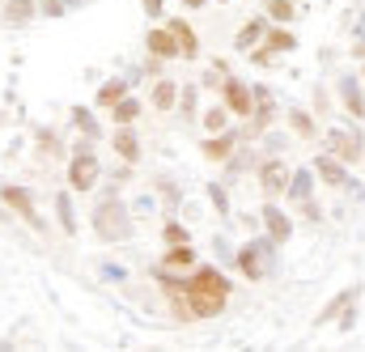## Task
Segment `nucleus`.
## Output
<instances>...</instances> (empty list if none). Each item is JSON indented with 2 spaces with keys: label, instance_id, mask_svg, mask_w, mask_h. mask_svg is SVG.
<instances>
[{
  "label": "nucleus",
  "instance_id": "f257e3e1",
  "mask_svg": "<svg viewBox=\"0 0 365 352\" xmlns=\"http://www.w3.org/2000/svg\"><path fill=\"white\" fill-rule=\"evenodd\" d=\"M182 289H187L191 323H195V319H217V314H225L230 293H234V284L225 280V271H221L217 264H195L191 276L182 280Z\"/></svg>",
  "mask_w": 365,
  "mask_h": 352
},
{
  "label": "nucleus",
  "instance_id": "f03ea898",
  "mask_svg": "<svg viewBox=\"0 0 365 352\" xmlns=\"http://www.w3.org/2000/svg\"><path fill=\"white\" fill-rule=\"evenodd\" d=\"M93 234L102 238V242H128L132 238V212H128V204L119 200V195H106L98 208H93Z\"/></svg>",
  "mask_w": 365,
  "mask_h": 352
},
{
  "label": "nucleus",
  "instance_id": "7ed1b4c3",
  "mask_svg": "<svg viewBox=\"0 0 365 352\" xmlns=\"http://www.w3.org/2000/svg\"><path fill=\"white\" fill-rule=\"evenodd\" d=\"M234 264L238 271L251 280V284H259V280H268L276 271V242L264 234V238H251L247 247H238V255H234Z\"/></svg>",
  "mask_w": 365,
  "mask_h": 352
},
{
  "label": "nucleus",
  "instance_id": "20e7f679",
  "mask_svg": "<svg viewBox=\"0 0 365 352\" xmlns=\"http://www.w3.org/2000/svg\"><path fill=\"white\" fill-rule=\"evenodd\" d=\"M68 187H73V195H77V191H81V195H86V191H93V187H98V178H102V166H98V153H93L90 145H77V153H73V157H68Z\"/></svg>",
  "mask_w": 365,
  "mask_h": 352
},
{
  "label": "nucleus",
  "instance_id": "39448f33",
  "mask_svg": "<svg viewBox=\"0 0 365 352\" xmlns=\"http://www.w3.org/2000/svg\"><path fill=\"white\" fill-rule=\"evenodd\" d=\"M0 204L17 217V221H26L34 234H47V221L38 217V208H34V195L26 191V187H13V182H4L0 187Z\"/></svg>",
  "mask_w": 365,
  "mask_h": 352
},
{
  "label": "nucleus",
  "instance_id": "423d86ee",
  "mask_svg": "<svg viewBox=\"0 0 365 352\" xmlns=\"http://www.w3.org/2000/svg\"><path fill=\"white\" fill-rule=\"evenodd\" d=\"M327 153L340 157L344 166H357L365 157V136L353 132V128H331V132H327Z\"/></svg>",
  "mask_w": 365,
  "mask_h": 352
},
{
  "label": "nucleus",
  "instance_id": "0eeeda50",
  "mask_svg": "<svg viewBox=\"0 0 365 352\" xmlns=\"http://www.w3.org/2000/svg\"><path fill=\"white\" fill-rule=\"evenodd\" d=\"M221 102L230 106V115L251 119V110H255V89L247 86V81H238V77H225V86H221Z\"/></svg>",
  "mask_w": 365,
  "mask_h": 352
},
{
  "label": "nucleus",
  "instance_id": "6e6552de",
  "mask_svg": "<svg viewBox=\"0 0 365 352\" xmlns=\"http://www.w3.org/2000/svg\"><path fill=\"white\" fill-rule=\"evenodd\" d=\"M251 89H255V110H251V119H247V132H251V136H264L276 119V102L264 86H251Z\"/></svg>",
  "mask_w": 365,
  "mask_h": 352
},
{
  "label": "nucleus",
  "instance_id": "1a4fd4ad",
  "mask_svg": "<svg viewBox=\"0 0 365 352\" xmlns=\"http://www.w3.org/2000/svg\"><path fill=\"white\" fill-rule=\"evenodd\" d=\"M259 217H264V229H268V238H272L276 247H284V242L293 238V217H289V212H280V208H276V200H268V204L259 208Z\"/></svg>",
  "mask_w": 365,
  "mask_h": 352
},
{
  "label": "nucleus",
  "instance_id": "9d476101",
  "mask_svg": "<svg viewBox=\"0 0 365 352\" xmlns=\"http://www.w3.org/2000/svg\"><path fill=\"white\" fill-rule=\"evenodd\" d=\"M289 175H293V170H289L280 157L264 162V166H259V191H264L268 200H280V195H284V187H289Z\"/></svg>",
  "mask_w": 365,
  "mask_h": 352
},
{
  "label": "nucleus",
  "instance_id": "9b49d317",
  "mask_svg": "<svg viewBox=\"0 0 365 352\" xmlns=\"http://www.w3.org/2000/svg\"><path fill=\"white\" fill-rule=\"evenodd\" d=\"M110 149H115V157H119L123 166H136V162H140V136L132 132V123H128V128H115Z\"/></svg>",
  "mask_w": 365,
  "mask_h": 352
},
{
  "label": "nucleus",
  "instance_id": "f8f14e48",
  "mask_svg": "<svg viewBox=\"0 0 365 352\" xmlns=\"http://www.w3.org/2000/svg\"><path fill=\"white\" fill-rule=\"evenodd\" d=\"M234 145H238V132H208V140L200 145V153L208 157V162H230L234 157Z\"/></svg>",
  "mask_w": 365,
  "mask_h": 352
},
{
  "label": "nucleus",
  "instance_id": "ddd939ff",
  "mask_svg": "<svg viewBox=\"0 0 365 352\" xmlns=\"http://www.w3.org/2000/svg\"><path fill=\"white\" fill-rule=\"evenodd\" d=\"M336 93H340V106H344L353 119H365V93H361V81H357L353 73L336 81Z\"/></svg>",
  "mask_w": 365,
  "mask_h": 352
},
{
  "label": "nucleus",
  "instance_id": "4468645a",
  "mask_svg": "<svg viewBox=\"0 0 365 352\" xmlns=\"http://www.w3.org/2000/svg\"><path fill=\"white\" fill-rule=\"evenodd\" d=\"M310 170H314V178H323L327 187H349V166L340 157H331V153H319Z\"/></svg>",
  "mask_w": 365,
  "mask_h": 352
},
{
  "label": "nucleus",
  "instance_id": "2eb2a0df",
  "mask_svg": "<svg viewBox=\"0 0 365 352\" xmlns=\"http://www.w3.org/2000/svg\"><path fill=\"white\" fill-rule=\"evenodd\" d=\"M145 47H149L153 60H179V38H175L166 26H153L149 38H145Z\"/></svg>",
  "mask_w": 365,
  "mask_h": 352
},
{
  "label": "nucleus",
  "instance_id": "dca6fc26",
  "mask_svg": "<svg viewBox=\"0 0 365 352\" xmlns=\"http://www.w3.org/2000/svg\"><path fill=\"white\" fill-rule=\"evenodd\" d=\"M357 297H361V289H357V284H353V289H340V293H336V297H331V301H327L319 314H314V327H327V323H336V319L344 314V306H353Z\"/></svg>",
  "mask_w": 365,
  "mask_h": 352
},
{
  "label": "nucleus",
  "instance_id": "f3484780",
  "mask_svg": "<svg viewBox=\"0 0 365 352\" xmlns=\"http://www.w3.org/2000/svg\"><path fill=\"white\" fill-rule=\"evenodd\" d=\"M166 30L179 38V60H200V38H195V30H191L182 17H170V21H166Z\"/></svg>",
  "mask_w": 365,
  "mask_h": 352
},
{
  "label": "nucleus",
  "instance_id": "a211bd4d",
  "mask_svg": "<svg viewBox=\"0 0 365 352\" xmlns=\"http://www.w3.org/2000/svg\"><path fill=\"white\" fill-rule=\"evenodd\" d=\"M259 47H264V51H272V56H280V51L289 56V51H297V34H293L289 26H280V21H276L272 30H264V43H259Z\"/></svg>",
  "mask_w": 365,
  "mask_h": 352
},
{
  "label": "nucleus",
  "instance_id": "6ab92c4d",
  "mask_svg": "<svg viewBox=\"0 0 365 352\" xmlns=\"http://www.w3.org/2000/svg\"><path fill=\"white\" fill-rule=\"evenodd\" d=\"M314 170H293L289 175V187H284V200L289 204H302V200H310V191H314Z\"/></svg>",
  "mask_w": 365,
  "mask_h": 352
},
{
  "label": "nucleus",
  "instance_id": "aec40b11",
  "mask_svg": "<svg viewBox=\"0 0 365 352\" xmlns=\"http://www.w3.org/2000/svg\"><path fill=\"white\" fill-rule=\"evenodd\" d=\"M56 221H60V229H64L68 238H77V212H73V187H64V191L56 195Z\"/></svg>",
  "mask_w": 365,
  "mask_h": 352
},
{
  "label": "nucleus",
  "instance_id": "412c9836",
  "mask_svg": "<svg viewBox=\"0 0 365 352\" xmlns=\"http://www.w3.org/2000/svg\"><path fill=\"white\" fill-rule=\"evenodd\" d=\"M149 98H153V110H175L179 106V81L175 77H162Z\"/></svg>",
  "mask_w": 365,
  "mask_h": 352
},
{
  "label": "nucleus",
  "instance_id": "4be33fe9",
  "mask_svg": "<svg viewBox=\"0 0 365 352\" xmlns=\"http://www.w3.org/2000/svg\"><path fill=\"white\" fill-rule=\"evenodd\" d=\"M38 9H34V0H9L4 4V26H13V30H21L30 17H34Z\"/></svg>",
  "mask_w": 365,
  "mask_h": 352
},
{
  "label": "nucleus",
  "instance_id": "5701e85b",
  "mask_svg": "<svg viewBox=\"0 0 365 352\" xmlns=\"http://www.w3.org/2000/svg\"><path fill=\"white\" fill-rule=\"evenodd\" d=\"M264 30H268V26H264V21H255V17H251V21H242V30H238L234 47H238V51H251V47H259V43H264Z\"/></svg>",
  "mask_w": 365,
  "mask_h": 352
},
{
  "label": "nucleus",
  "instance_id": "b1692460",
  "mask_svg": "<svg viewBox=\"0 0 365 352\" xmlns=\"http://www.w3.org/2000/svg\"><path fill=\"white\" fill-rule=\"evenodd\" d=\"M140 110H145V106H140L136 98H119V102L110 106V119H115V128H128V123L140 119Z\"/></svg>",
  "mask_w": 365,
  "mask_h": 352
},
{
  "label": "nucleus",
  "instance_id": "393cba45",
  "mask_svg": "<svg viewBox=\"0 0 365 352\" xmlns=\"http://www.w3.org/2000/svg\"><path fill=\"white\" fill-rule=\"evenodd\" d=\"M119 98H128V81H123V77H110V81L98 86V106H102V110H110Z\"/></svg>",
  "mask_w": 365,
  "mask_h": 352
},
{
  "label": "nucleus",
  "instance_id": "a878e982",
  "mask_svg": "<svg viewBox=\"0 0 365 352\" xmlns=\"http://www.w3.org/2000/svg\"><path fill=\"white\" fill-rule=\"evenodd\" d=\"M162 267H170V271L195 267V247H191V242H179V247H170V251H166V259H162Z\"/></svg>",
  "mask_w": 365,
  "mask_h": 352
},
{
  "label": "nucleus",
  "instance_id": "bb28decb",
  "mask_svg": "<svg viewBox=\"0 0 365 352\" xmlns=\"http://www.w3.org/2000/svg\"><path fill=\"white\" fill-rule=\"evenodd\" d=\"M73 128H77V132H81L86 140H98V136H102V123L93 119L86 106H77V110H73Z\"/></svg>",
  "mask_w": 365,
  "mask_h": 352
},
{
  "label": "nucleus",
  "instance_id": "cd10ccee",
  "mask_svg": "<svg viewBox=\"0 0 365 352\" xmlns=\"http://www.w3.org/2000/svg\"><path fill=\"white\" fill-rule=\"evenodd\" d=\"M264 13H268V21L289 26V21L297 17V4H293V0H268V4H264Z\"/></svg>",
  "mask_w": 365,
  "mask_h": 352
},
{
  "label": "nucleus",
  "instance_id": "c85d7f7f",
  "mask_svg": "<svg viewBox=\"0 0 365 352\" xmlns=\"http://www.w3.org/2000/svg\"><path fill=\"white\" fill-rule=\"evenodd\" d=\"M289 128H293L302 140H314V136H319V128H314L310 110H289Z\"/></svg>",
  "mask_w": 365,
  "mask_h": 352
},
{
  "label": "nucleus",
  "instance_id": "c756f323",
  "mask_svg": "<svg viewBox=\"0 0 365 352\" xmlns=\"http://www.w3.org/2000/svg\"><path fill=\"white\" fill-rule=\"evenodd\" d=\"M230 119H234V115H230V106H225V102L204 110V128H208V132H225V128H230Z\"/></svg>",
  "mask_w": 365,
  "mask_h": 352
},
{
  "label": "nucleus",
  "instance_id": "7c9ffc66",
  "mask_svg": "<svg viewBox=\"0 0 365 352\" xmlns=\"http://www.w3.org/2000/svg\"><path fill=\"white\" fill-rule=\"evenodd\" d=\"M162 238H166V247H179V242H191V234H187V225H182V221H166Z\"/></svg>",
  "mask_w": 365,
  "mask_h": 352
},
{
  "label": "nucleus",
  "instance_id": "2f4dec72",
  "mask_svg": "<svg viewBox=\"0 0 365 352\" xmlns=\"http://www.w3.org/2000/svg\"><path fill=\"white\" fill-rule=\"evenodd\" d=\"M208 200H212V208H217L221 217H230V191H225L221 182H212V187H208Z\"/></svg>",
  "mask_w": 365,
  "mask_h": 352
},
{
  "label": "nucleus",
  "instance_id": "473e14b6",
  "mask_svg": "<svg viewBox=\"0 0 365 352\" xmlns=\"http://www.w3.org/2000/svg\"><path fill=\"white\" fill-rule=\"evenodd\" d=\"M195 93H200L195 86H182V93H179V106H182V115H187V119L195 115Z\"/></svg>",
  "mask_w": 365,
  "mask_h": 352
},
{
  "label": "nucleus",
  "instance_id": "72a5a7b5",
  "mask_svg": "<svg viewBox=\"0 0 365 352\" xmlns=\"http://www.w3.org/2000/svg\"><path fill=\"white\" fill-rule=\"evenodd\" d=\"M353 323H357V301H353V306H344V314L336 319V327H340V331H353Z\"/></svg>",
  "mask_w": 365,
  "mask_h": 352
},
{
  "label": "nucleus",
  "instance_id": "f704fd0d",
  "mask_svg": "<svg viewBox=\"0 0 365 352\" xmlns=\"http://www.w3.org/2000/svg\"><path fill=\"white\" fill-rule=\"evenodd\" d=\"M38 13H47V17H64V13H68V0H43Z\"/></svg>",
  "mask_w": 365,
  "mask_h": 352
},
{
  "label": "nucleus",
  "instance_id": "c9c22d12",
  "mask_svg": "<svg viewBox=\"0 0 365 352\" xmlns=\"http://www.w3.org/2000/svg\"><path fill=\"white\" fill-rule=\"evenodd\" d=\"M38 140H43V153H60V140H56V132H38Z\"/></svg>",
  "mask_w": 365,
  "mask_h": 352
},
{
  "label": "nucleus",
  "instance_id": "e433bc0d",
  "mask_svg": "<svg viewBox=\"0 0 365 352\" xmlns=\"http://www.w3.org/2000/svg\"><path fill=\"white\" fill-rule=\"evenodd\" d=\"M140 4H145L149 17H162V13H166V0H140Z\"/></svg>",
  "mask_w": 365,
  "mask_h": 352
},
{
  "label": "nucleus",
  "instance_id": "4c0bfd02",
  "mask_svg": "<svg viewBox=\"0 0 365 352\" xmlns=\"http://www.w3.org/2000/svg\"><path fill=\"white\" fill-rule=\"evenodd\" d=\"M102 276H106V280H123L128 271H123L119 264H102Z\"/></svg>",
  "mask_w": 365,
  "mask_h": 352
},
{
  "label": "nucleus",
  "instance_id": "58836bf2",
  "mask_svg": "<svg viewBox=\"0 0 365 352\" xmlns=\"http://www.w3.org/2000/svg\"><path fill=\"white\" fill-rule=\"evenodd\" d=\"M302 212H306V221H319V217H323V208L310 204V200H302Z\"/></svg>",
  "mask_w": 365,
  "mask_h": 352
},
{
  "label": "nucleus",
  "instance_id": "ea45409f",
  "mask_svg": "<svg viewBox=\"0 0 365 352\" xmlns=\"http://www.w3.org/2000/svg\"><path fill=\"white\" fill-rule=\"evenodd\" d=\"M353 56H357V60H365V38H357V43H353Z\"/></svg>",
  "mask_w": 365,
  "mask_h": 352
},
{
  "label": "nucleus",
  "instance_id": "a19ab883",
  "mask_svg": "<svg viewBox=\"0 0 365 352\" xmlns=\"http://www.w3.org/2000/svg\"><path fill=\"white\" fill-rule=\"evenodd\" d=\"M208 0H182V9H204Z\"/></svg>",
  "mask_w": 365,
  "mask_h": 352
},
{
  "label": "nucleus",
  "instance_id": "79ce46f5",
  "mask_svg": "<svg viewBox=\"0 0 365 352\" xmlns=\"http://www.w3.org/2000/svg\"><path fill=\"white\" fill-rule=\"evenodd\" d=\"M361 81H365V64H361Z\"/></svg>",
  "mask_w": 365,
  "mask_h": 352
}]
</instances>
